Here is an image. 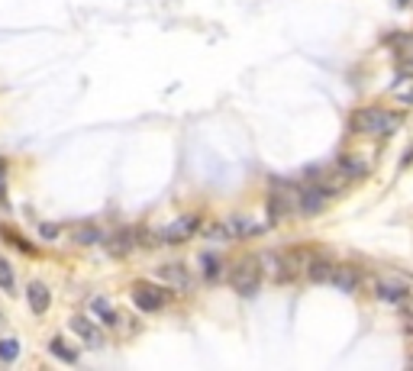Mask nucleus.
<instances>
[{
    "label": "nucleus",
    "instance_id": "f8f14e48",
    "mask_svg": "<svg viewBox=\"0 0 413 371\" xmlns=\"http://www.w3.org/2000/svg\"><path fill=\"white\" fill-rule=\"evenodd\" d=\"M75 242H81V245H97V242H103V233L97 226H75Z\"/></svg>",
    "mask_w": 413,
    "mask_h": 371
},
{
    "label": "nucleus",
    "instance_id": "2eb2a0df",
    "mask_svg": "<svg viewBox=\"0 0 413 371\" xmlns=\"http://www.w3.org/2000/svg\"><path fill=\"white\" fill-rule=\"evenodd\" d=\"M91 307H94V313H101V317H103V323H117V310H113V304H110V300H103V297H94Z\"/></svg>",
    "mask_w": 413,
    "mask_h": 371
},
{
    "label": "nucleus",
    "instance_id": "9d476101",
    "mask_svg": "<svg viewBox=\"0 0 413 371\" xmlns=\"http://www.w3.org/2000/svg\"><path fill=\"white\" fill-rule=\"evenodd\" d=\"M159 275L168 281V284H175V287H187V284H191V278H187V271L181 268V265H165V268H159Z\"/></svg>",
    "mask_w": 413,
    "mask_h": 371
},
{
    "label": "nucleus",
    "instance_id": "412c9836",
    "mask_svg": "<svg viewBox=\"0 0 413 371\" xmlns=\"http://www.w3.org/2000/svg\"><path fill=\"white\" fill-rule=\"evenodd\" d=\"M404 317H407V320H404V326L413 333V304H407V300H404Z\"/></svg>",
    "mask_w": 413,
    "mask_h": 371
},
{
    "label": "nucleus",
    "instance_id": "f03ea898",
    "mask_svg": "<svg viewBox=\"0 0 413 371\" xmlns=\"http://www.w3.org/2000/svg\"><path fill=\"white\" fill-rule=\"evenodd\" d=\"M259 284H261L259 259H242V262L233 268V287H236L242 297H252V294H259Z\"/></svg>",
    "mask_w": 413,
    "mask_h": 371
},
{
    "label": "nucleus",
    "instance_id": "1a4fd4ad",
    "mask_svg": "<svg viewBox=\"0 0 413 371\" xmlns=\"http://www.w3.org/2000/svg\"><path fill=\"white\" fill-rule=\"evenodd\" d=\"M26 297H29V307H33V313H45V310H49L52 294H49V287H45L43 281H33V284L26 287Z\"/></svg>",
    "mask_w": 413,
    "mask_h": 371
},
{
    "label": "nucleus",
    "instance_id": "5701e85b",
    "mask_svg": "<svg viewBox=\"0 0 413 371\" xmlns=\"http://www.w3.org/2000/svg\"><path fill=\"white\" fill-rule=\"evenodd\" d=\"M410 365H413V358H410Z\"/></svg>",
    "mask_w": 413,
    "mask_h": 371
},
{
    "label": "nucleus",
    "instance_id": "f257e3e1",
    "mask_svg": "<svg viewBox=\"0 0 413 371\" xmlns=\"http://www.w3.org/2000/svg\"><path fill=\"white\" fill-rule=\"evenodd\" d=\"M404 113H394V110H381V107H365L358 110L349 123V129L358 136H391L400 126Z\"/></svg>",
    "mask_w": 413,
    "mask_h": 371
},
{
    "label": "nucleus",
    "instance_id": "4468645a",
    "mask_svg": "<svg viewBox=\"0 0 413 371\" xmlns=\"http://www.w3.org/2000/svg\"><path fill=\"white\" fill-rule=\"evenodd\" d=\"M129 249H133V233H129V229H123V233H117V236H113V242H110V252H113V255H126Z\"/></svg>",
    "mask_w": 413,
    "mask_h": 371
},
{
    "label": "nucleus",
    "instance_id": "423d86ee",
    "mask_svg": "<svg viewBox=\"0 0 413 371\" xmlns=\"http://www.w3.org/2000/svg\"><path fill=\"white\" fill-rule=\"evenodd\" d=\"M71 333H75L78 339H85V346L91 349H101L103 346V336H101V329L94 326V320H87V317H71Z\"/></svg>",
    "mask_w": 413,
    "mask_h": 371
},
{
    "label": "nucleus",
    "instance_id": "0eeeda50",
    "mask_svg": "<svg viewBox=\"0 0 413 371\" xmlns=\"http://www.w3.org/2000/svg\"><path fill=\"white\" fill-rule=\"evenodd\" d=\"M329 281H333L342 294H355V291H358V268H352V265H333Z\"/></svg>",
    "mask_w": 413,
    "mask_h": 371
},
{
    "label": "nucleus",
    "instance_id": "dca6fc26",
    "mask_svg": "<svg viewBox=\"0 0 413 371\" xmlns=\"http://www.w3.org/2000/svg\"><path fill=\"white\" fill-rule=\"evenodd\" d=\"M20 342L17 339H0V362H17Z\"/></svg>",
    "mask_w": 413,
    "mask_h": 371
},
{
    "label": "nucleus",
    "instance_id": "aec40b11",
    "mask_svg": "<svg viewBox=\"0 0 413 371\" xmlns=\"http://www.w3.org/2000/svg\"><path fill=\"white\" fill-rule=\"evenodd\" d=\"M39 233H43V239H55V236H59V226H52V223H43V226H39Z\"/></svg>",
    "mask_w": 413,
    "mask_h": 371
},
{
    "label": "nucleus",
    "instance_id": "9b49d317",
    "mask_svg": "<svg viewBox=\"0 0 413 371\" xmlns=\"http://www.w3.org/2000/svg\"><path fill=\"white\" fill-rule=\"evenodd\" d=\"M339 171L346 177H362L368 171V165L362 159H355V155H346V159H339Z\"/></svg>",
    "mask_w": 413,
    "mask_h": 371
},
{
    "label": "nucleus",
    "instance_id": "4be33fe9",
    "mask_svg": "<svg viewBox=\"0 0 413 371\" xmlns=\"http://www.w3.org/2000/svg\"><path fill=\"white\" fill-rule=\"evenodd\" d=\"M0 323H3V317H0Z\"/></svg>",
    "mask_w": 413,
    "mask_h": 371
},
{
    "label": "nucleus",
    "instance_id": "6ab92c4d",
    "mask_svg": "<svg viewBox=\"0 0 413 371\" xmlns=\"http://www.w3.org/2000/svg\"><path fill=\"white\" fill-rule=\"evenodd\" d=\"M0 287H3V291H13V268H10L7 259H0Z\"/></svg>",
    "mask_w": 413,
    "mask_h": 371
},
{
    "label": "nucleus",
    "instance_id": "f3484780",
    "mask_svg": "<svg viewBox=\"0 0 413 371\" xmlns=\"http://www.w3.org/2000/svg\"><path fill=\"white\" fill-rule=\"evenodd\" d=\"M49 352H52V355H59L61 362H78V352H71V349H68L61 339H52V342H49Z\"/></svg>",
    "mask_w": 413,
    "mask_h": 371
},
{
    "label": "nucleus",
    "instance_id": "7ed1b4c3",
    "mask_svg": "<svg viewBox=\"0 0 413 371\" xmlns=\"http://www.w3.org/2000/svg\"><path fill=\"white\" fill-rule=\"evenodd\" d=\"M407 294H410V281H407V278L391 275V278H381L378 281V297L384 300V304H404Z\"/></svg>",
    "mask_w": 413,
    "mask_h": 371
},
{
    "label": "nucleus",
    "instance_id": "20e7f679",
    "mask_svg": "<svg viewBox=\"0 0 413 371\" xmlns=\"http://www.w3.org/2000/svg\"><path fill=\"white\" fill-rule=\"evenodd\" d=\"M133 300H136L139 310L155 313V310H161V304H165V291L155 287V284H136L133 287Z\"/></svg>",
    "mask_w": 413,
    "mask_h": 371
},
{
    "label": "nucleus",
    "instance_id": "a211bd4d",
    "mask_svg": "<svg viewBox=\"0 0 413 371\" xmlns=\"http://www.w3.org/2000/svg\"><path fill=\"white\" fill-rule=\"evenodd\" d=\"M201 265H203V278H217L219 275V259L217 255H201Z\"/></svg>",
    "mask_w": 413,
    "mask_h": 371
},
{
    "label": "nucleus",
    "instance_id": "6e6552de",
    "mask_svg": "<svg viewBox=\"0 0 413 371\" xmlns=\"http://www.w3.org/2000/svg\"><path fill=\"white\" fill-rule=\"evenodd\" d=\"M197 229V217H184V219H175L165 233H161V239L165 242H181V239H187L191 233Z\"/></svg>",
    "mask_w": 413,
    "mask_h": 371
},
{
    "label": "nucleus",
    "instance_id": "ddd939ff",
    "mask_svg": "<svg viewBox=\"0 0 413 371\" xmlns=\"http://www.w3.org/2000/svg\"><path fill=\"white\" fill-rule=\"evenodd\" d=\"M307 275H310V281H329V275H333V265L326 262V259H313L310 265H307Z\"/></svg>",
    "mask_w": 413,
    "mask_h": 371
},
{
    "label": "nucleus",
    "instance_id": "39448f33",
    "mask_svg": "<svg viewBox=\"0 0 413 371\" xmlns=\"http://www.w3.org/2000/svg\"><path fill=\"white\" fill-rule=\"evenodd\" d=\"M326 207V191L323 187H304V191H297V210L304 213V217H317V213Z\"/></svg>",
    "mask_w": 413,
    "mask_h": 371
}]
</instances>
